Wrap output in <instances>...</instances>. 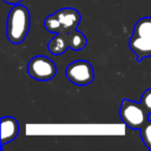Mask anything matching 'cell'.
Segmentation results:
<instances>
[{
	"label": "cell",
	"mask_w": 151,
	"mask_h": 151,
	"mask_svg": "<svg viewBox=\"0 0 151 151\" xmlns=\"http://www.w3.org/2000/svg\"><path fill=\"white\" fill-rule=\"evenodd\" d=\"M30 27V14L26 6L16 4L11 9L6 22V36L12 44L19 45L26 38Z\"/></svg>",
	"instance_id": "obj_1"
},
{
	"label": "cell",
	"mask_w": 151,
	"mask_h": 151,
	"mask_svg": "<svg viewBox=\"0 0 151 151\" xmlns=\"http://www.w3.org/2000/svg\"><path fill=\"white\" fill-rule=\"evenodd\" d=\"M81 21V15L77 9H61L45 20V27L52 33H68L77 30Z\"/></svg>",
	"instance_id": "obj_2"
},
{
	"label": "cell",
	"mask_w": 151,
	"mask_h": 151,
	"mask_svg": "<svg viewBox=\"0 0 151 151\" xmlns=\"http://www.w3.org/2000/svg\"><path fill=\"white\" fill-rule=\"evenodd\" d=\"M148 112L142 103L123 99L120 107V118L122 122L132 129H142L148 121Z\"/></svg>",
	"instance_id": "obj_3"
},
{
	"label": "cell",
	"mask_w": 151,
	"mask_h": 151,
	"mask_svg": "<svg viewBox=\"0 0 151 151\" xmlns=\"http://www.w3.org/2000/svg\"><path fill=\"white\" fill-rule=\"evenodd\" d=\"M65 76L77 86H86L94 80L93 67L86 60H77L68 64L65 69Z\"/></svg>",
	"instance_id": "obj_4"
},
{
	"label": "cell",
	"mask_w": 151,
	"mask_h": 151,
	"mask_svg": "<svg viewBox=\"0 0 151 151\" xmlns=\"http://www.w3.org/2000/svg\"><path fill=\"white\" fill-rule=\"evenodd\" d=\"M28 75L37 81H50L56 76L55 63L46 56H35L29 61L27 66Z\"/></svg>",
	"instance_id": "obj_5"
},
{
	"label": "cell",
	"mask_w": 151,
	"mask_h": 151,
	"mask_svg": "<svg viewBox=\"0 0 151 151\" xmlns=\"http://www.w3.org/2000/svg\"><path fill=\"white\" fill-rule=\"evenodd\" d=\"M129 48L137 55L138 62H141L144 58L151 56V38L142 37L132 34L129 38Z\"/></svg>",
	"instance_id": "obj_6"
},
{
	"label": "cell",
	"mask_w": 151,
	"mask_h": 151,
	"mask_svg": "<svg viewBox=\"0 0 151 151\" xmlns=\"http://www.w3.org/2000/svg\"><path fill=\"white\" fill-rule=\"evenodd\" d=\"M19 134V123L17 119L11 116L1 118V145L12 142Z\"/></svg>",
	"instance_id": "obj_7"
},
{
	"label": "cell",
	"mask_w": 151,
	"mask_h": 151,
	"mask_svg": "<svg viewBox=\"0 0 151 151\" xmlns=\"http://www.w3.org/2000/svg\"><path fill=\"white\" fill-rule=\"evenodd\" d=\"M67 49H69V32L57 33L48 42V50L53 55H62Z\"/></svg>",
	"instance_id": "obj_8"
},
{
	"label": "cell",
	"mask_w": 151,
	"mask_h": 151,
	"mask_svg": "<svg viewBox=\"0 0 151 151\" xmlns=\"http://www.w3.org/2000/svg\"><path fill=\"white\" fill-rule=\"evenodd\" d=\"M134 34L151 38V17H145L139 20L134 27Z\"/></svg>",
	"instance_id": "obj_9"
},
{
	"label": "cell",
	"mask_w": 151,
	"mask_h": 151,
	"mask_svg": "<svg viewBox=\"0 0 151 151\" xmlns=\"http://www.w3.org/2000/svg\"><path fill=\"white\" fill-rule=\"evenodd\" d=\"M87 46V40L82 32L73 30L69 32V49L79 51Z\"/></svg>",
	"instance_id": "obj_10"
},
{
	"label": "cell",
	"mask_w": 151,
	"mask_h": 151,
	"mask_svg": "<svg viewBox=\"0 0 151 151\" xmlns=\"http://www.w3.org/2000/svg\"><path fill=\"white\" fill-rule=\"evenodd\" d=\"M141 138L145 146L151 150V120H148L141 129Z\"/></svg>",
	"instance_id": "obj_11"
},
{
	"label": "cell",
	"mask_w": 151,
	"mask_h": 151,
	"mask_svg": "<svg viewBox=\"0 0 151 151\" xmlns=\"http://www.w3.org/2000/svg\"><path fill=\"white\" fill-rule=\"evenodd\" d=\"M141 103L146 108L147 112L149 114H151V89H148V90H146L143 93Z\"/></svg>",
	"instance_id": "obj_12"
},
{
	"label": "cell",
	"mask_w": 151,
	"mask_h": 151,
	"mask_svg": "<svg viewBox=\"0 0 151 151\" xmlns=\"http://www.w3.org/2000/svg\"><path fill=\"white\" fill-rule=\"evenodd\" d=\"M5 3H9V4H14V5H16V4H19L20 2H21L22 0H3Z\"/></svg>",
	"instance_id": "obj_13"
}]
</instances>
